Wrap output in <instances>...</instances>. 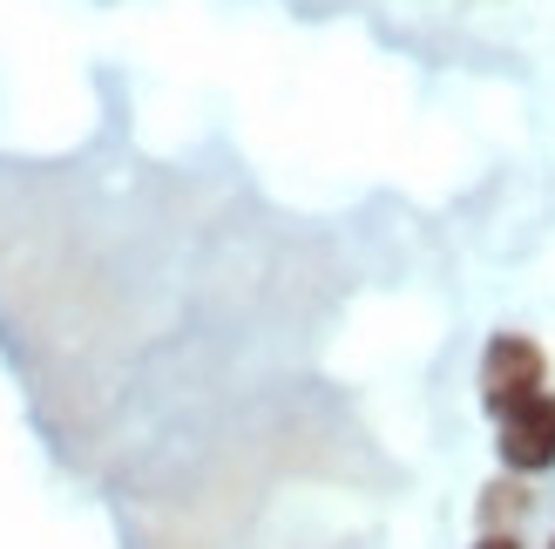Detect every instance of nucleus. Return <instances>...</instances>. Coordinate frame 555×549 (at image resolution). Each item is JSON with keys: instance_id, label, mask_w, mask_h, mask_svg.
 I'll return each instance as SVG.
<instances>
[{"instance_id": "f257e3e1", "label": "nucleus", "mask_w": 555, "mask_h": 549, "mask_svg": "<svg viewBox=\"0 0 555 549\" xmlns=\"http://www.w3.org/2000/svg\"><path fill=\"white\" fill-rule=\"evenodd\" d=\"M542 387H548V353L529 333H494L488 353H481V407H488V414L502 421L508 407H521Z\"/></svg>"}, {"instance_id": "f03ea898", "label": "nucleus", "mask_w": 555, "mask_h": 549, "mask_svg": "<svg viewBox=\"0 0 555 549\" xmlns=\"http://www.w3.org/2000/svg\"><path fill=\"white\" fill-rule=\"evenodd\" d=\"M494 455H502L508 475H548L555 469V394H529L521 407H508L502 421H494Z\"/></svg>"}, {"instance_id": "7ed1b4c3", "label": "nucleus", "mask_w": 555, "mask_h": 549, "mask_svg": "<svg viewBox=\"0 0 555 549\" xmlns=\"http://www.w3.org/2000/svg\"><path fill=\"white\" fill-rule=\"evenodd\" d=\"M529 509H535L529 482H521V475H508V482H494V488H488V502H481V523H488V529H515Z\"/></svg>"}, {"instance_id": "20e7f679", "label": "nucleus", "mask_w": 555, "mask_h": 549, "mask_svg": "<svg viewBox=\"0 0 555 549\" xmlns=\"http://www.w3.org/2000/svg\"><path fill=\"white\" fill-rule=\"evenodd\" d=\"M475 549H521V536H515V529H488Z\"/></svg>"}, {"instance_id": "39448f33", "label": "nucleus", "mask_w": 555, "mask_h": 549, "mask_svg": "<svg viewBox=\"0 0 555 549\" xmlns=\"http://www.w3.org/2000/svg\"><path fill=\"white\" fill-rule=\"evenodd\" d=\"M548 549H555V536H548Z\"/></svg>"}]
</instances>
